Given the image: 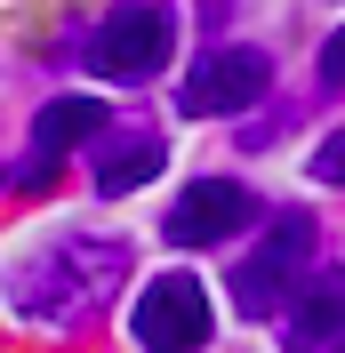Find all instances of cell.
I'll return each mask as SVG.
<instances>
[{
    "label": "cell",
    "mask_w": 345,
    "mask_h": 353,
    "mask_svg": "<svg viewBox=\"0 0 345 353\" xmlns=\"http://www.w3.org/2000/svg\"><path fill=\"white\" fill-rule=\"evenodd\" d=\"M97 129H105V105H88V97H65V105H48L41 121H32V161H24V185H48V169H57L72 145H88Z\"/></svg>",
    "instance_id": "cell-8"
},
{
    "label": "cell",
    "mask_w": 345,
    "mask_h": 353,
    "mask_svg": "<svg viewBox=\"0 0 345 353\" xmlns=\"http://www.w3.org/2000/svg\"><path fill=\"white\" fill-rule=\"evenodd\" d=\"M305 257H313V217H305V209H289V217L265 233V249H257V257H241V265H233V305L249 313V321H273V313H281V297L297 289Z\"/></svg>",
    "instance_id": "cell-3"
},
{
    "label": "cell",
    "mask_w": 345,
    "mask_h": 353,
    "mask_svg": "<svg viewBox=\"0 0 345 353\" xmlns=\"http://www.w3.org/2000/svg\"><path fill=\"white\" fill-rule=\"evenodd\" d=\"M249 217H257L249 185H233V176H201V185L177 193V209H169L161 233H169L177 249H209V241H225V233H241Z\"/></svg>",
    "instance_id": "cell-6"
},
{
    "label": "cell",
    "mask_w": 345,
    "mask_h": 353,
    "mask_svg": "<svg viewBox=\"0 0 345 353\" xmlns=\"http://www.w3.org/2000/svg\"><path fill=\"white\" fill-rule=\"evenodd\" d=\"M121 281H129V241H112V233H65V241L32 249L17 273H8V297H17V313H32V321L72 330V321H97Z\"/></svg>",
    "instance_id": "cell-1"
},
{
    "label": "cell",
    "mask_w": 345,
    "mask_h": 353,
    "mask_svg": "<svg viewBox=\"0 0 345 353\" xmlns=\"http://www.w3.org/2000/svg\"><path fill=\"white\" fill-rule=\"evenodd\" d=\"M322 81L345 88V32H329V41H322Z\"/></svg>",
    "instance_id": "cell-11"
},
{
    "label": "cell",
    "mask_w": 345,
    "mask_h": 353,
    "mask_svg": "<svg viewBox=\"0 0 345 353\" xmlns=\"http://www.w3.org/2000/svg\"><path fill=\"white\" fill-rule=\"evenodd\" d=\"M265 88H273V57L265 48H209L185 72V112H201V121L249 112V105H265Z\"/></svg>",
    "instance_id": "cell-5"
},
{
    "label": "cell",
    "mask_w": 345,
    "mask_h": 353,
    "mask_svg": "<svg viewBox=\"0 0 345 353\" xmlns=\"http://www.w3.org/2000/svg\"><path fill=\"white\" fill-rule=\"evenodd\" d=\"M209 330H217V313H209V289L193 273H161L137 297V345L145 353H201Z\"/></svg>",
    "instance_id": "cell-4"
},
{
    "label": "cell",
    "mask_w": 345,
    "mask_h": 353,
    "mask_svg": "<svg viewBox=\"0 0 345 353\" xmlns=\"http://www.w3.org/2000/svg\"><path fill=\"white\" fill-rule=\"evenodd\" d=\"M169 48H177V17L169 8L161 0H121L88 32V65H97V81H145V72L169 65Z\"/></svg>",
    "instance_id": "cell-2"
},
{
    "label": "cell",
    "mask_w": 345,
    "mask_h": 353,
    "mask_svg": "<svg viewBox=\"0 0 345 353\" xmlns=\"http://www.w3.org/2000/svg\"><path fill=\"white\" fill-rule=\"evenodd\" d=\"M281 337H289V353H329V345H337V337H345V273H322V281L289 289Z\"/></svg>",
    "instance_id": "cell-7"
},
{
    "label": "cell",
    "mask_w": 345,
    "mask_h": 353,
    "mask_svg": "<svg viewBox=\"0 0 345 353\" xmlns=\"http://www.w3.org/2000/svg\"><path fill=\"white\" fill-rule=\"evenodd\" d=\"M161 161H169V153H161V137H121V145L97 153V193H137Z\"/></svg>",
    "instance_id": "cell-9"
},
{
    "label": "cell",
    "mask_w": 345,
    "mask_h": 353,
    "mask_svg": "<svg viewBox=\"0 0 345 353\" xmlns=\"http://www.w3.org/2000/svg\"><path fill=\"white\" fill-rule=\"evenodd\" d=\"M313 176H329V185H345V129L329 137L322 153H313Z\"/></svg>",
    "instance_id": "cell-10"
}]
</instances>
